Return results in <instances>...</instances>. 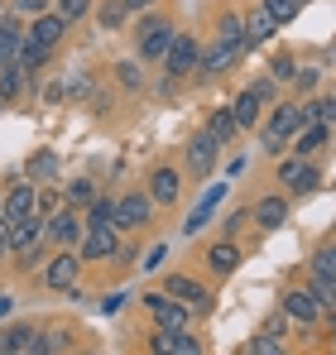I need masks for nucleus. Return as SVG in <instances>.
<instances>
[{
	"label": "nucleus",
	"mask_w": 336,
	"mask_h": 355,
	"mask_svg": "<svg viewBox=\"0 0 336 355\" xmlns=\"http://www.w3.org/2000/svg\"><path fill=\"white\" fill-rule=\"evenodd\" d=\"M149 351L159 355H197V336H187V327H159L154 331V341H149Z\"/></svg>",
	"instance_id": "9"
},
{
	"label": "nucleus",
	"mask_w": 336,
	"mask_h": 355,
	"mask_svg": "<svg viewBox=\"0 0 336 355\" xmlns=\"http://www.w3.org/2000/svg\"><path fill=\"white\" fill-rule=\"evenodd\" d=\"M15 62H19V72H39L44 62H49V44H39V39H19V53H15Z\"/></svg>",
	"instance_id": "26"
},
{
	"label": "nucleus",
	"mask_w": 336,
	"mask_h": 355,
	"mask_svg": "<svg viewBox=\"0 0 336 355\" xmlns=\"http://www.w3.org/2000/svg\"><path fill=\"white\" fill-rule=\"evenodd\" d=\"M82 231H87V226H82V216H77V211H67V207L44 216V240H49L53 250H67V245H77V240H82Z\"/></svg>",
	"instance_id": "3"
},
{
	"label": "nucleus",
	"mask_w": 336,
	"mask_h": 355,
	"mask_svg": "<svg viewBox=\"0 0 336 355\" xmlns=\"http://www.w3.org/2000/svg\"><path fill=\"white\" fill-rule=\"evenodd\" d=\"M260 106H264V101H260L255 92H240V96H235V106H230V116H235L240 130H255V125H260Z\"/></svg>",
	"instance_id": "27"
},
{
	"label": "nucleus",
	"mask_w": 336,
	"mask_h": 355,
	"mask_svg": "<svg viewBox=\"0 0 336 355\" xmlns=\"http://www.w3.org/2000/svg\"><path fill=\"white\" fill-rule=\"evenodd\" d=\"M92 197H96V187H92V182H67V202H72V207H87Z\"/></svg>",
	"instance_id": "38"
},
{
	"label": "nucleus",
	"mask_w": 336,
	"mask_h": 355,
	"mask_svg": "<svg viewBox=\"0 0 336 355\" xmlns=\"http://www.w3.org/2000/svg\"><path fill=\"white\" fill-rule=\"evenodd\" d=\"M173 39H178V24L173 19H164V15H144L140 19V58L144 62H164Z\"/></svg>",
	"instance_id": "2"
},
{
	"label": "nucleus",
	"mask_w": 336,
	"mask_h": 355,
	"mask_svg": "<svg viewBox=\"0 0 336 355\" xmlns=\"http://www.w3.org/2000/svg\"><path fill=\"white\" fill-rule=\"evenodd\" d=\"M332 254H336V245H332Z\"/></svg>",
	"instance_id": "48"
},
{
	"label": "nucleus",
	"mask_w": 336,
	"mask_h": 355,
	"mask_svg": "<svg viewBox=\"0 0 336 355\" xmlns=\"http://www.w3.org/2000/svg\"><path fill=\"white\" fill-rule=\"evenodd\" d=\"M240 19H245V44H264V39L279 29V19H274L264 5H255V10H250V15H240Z\"/></svg>",
	"instance_id": "21"
},
{
	"label": "nucleus",
	"mask_w": 336,
	"mask_h": 355,
	"mask_svg": "<svg viewBox=\"0 0 336 355\" xmlns=\"http://www.w3.org/2000/svg\"><path fill=\"white\" fill-rule=\"evenodd\" d=\"M279 182H283V187H293V192H308V187H317V168H312L303 154H293V159H283V164H279Z\"/></svg>",
	"instance_id": "15"
},
{
	"label": "nucleus",
	"mask_w": 336,
	"mask_h": 355,
	"mask_svg": "<svg viewBox=\"0 0 336 355\" xmlns=\"http://www.w3.org/2000/svg\"><path fill=\"white\" fill-rule=\"evenodd\" d=\"M164 259H168V250H164V245H154V250H149L140 264H144V269H164Z\"/></svg>",
	"instance_id": "40"
},
{
	"label": "nucleus",
	"mask_w": 336,
	"mask_h": 355,
	"mask_svg": "<svg viewBox=\"0 0 336 355\" xmlns=\"http://www.w3.org/2000/svg\"><path fill=\"white\" fill-rule=\"evenodd\" d=\"M202 264H207L217 279H226V274H235V269H240V250H235L230 240H221V245H212V250L202 254Z\"/></svg>",
	"instance_id": "19"
},
{
	"label": "nucleus",
	"mask_w": 336,
	"mask_h": 355,
	"mask_svg": "<svg viewBox=\"0 0 336 355\" xmlns=\"http://www.w3.org/2000/svg\"><path fill=\"white\" fill-rule=\"evenodd\" d=\"M235 58H240V53H230L226 44H212L207 53H197V67H192V72H197V82H217Z\"/></svg>",
	"instance_id": "16"
},
{
	"label": "nucleus",
	"mask_w": 336,
	"mask_h": 355,
	"mask_svg": "<svg viewBox=\"0 0 336 355\" xmlns=\"http://www.w3.org/2000/svg\"><path fill=\"white\" fill-rule=\"evenodd\" d=\"M29 168H34V173H53L58 164H53V154H39V159H34V164H29Z\"/></svg>",
	"instance_id": "42"
},
{
	"label": "nucleus",
	"mask_w": 336,
	"mask_h": 355,
	"mask_svg": "<svg viewBox=\"0 0 336 355\" xmlns=\"http://www.w3.org/2000/svg\"><path fill=\"white\" fill-rule=\"evenodd\" d=\"M303 125H308V111L293 106V101H279V106H274V120H269L264 135H260V149H264V154H283L288 139H293Z\"/></svg>",
	"instance_id": "1"
},
{
	"label": "nucleus",
	"mask_w": 336,
	"mask_h": 355,
	"mask_svg": "<svg viewBox=\"0 0 336 355\" xmlns=\"http://www.w3.org/2000/svg\"><path fill=\"white\" fill-rule=\"evenodd\" d=\"M0 106H5V101H0Z\"/></svg>",
	"instance_id": "50"
},
{
	"label": "nucleus",
	"mask_w": 336,
	"mask_h": 355,
	"mask_svg": "<svg viewBox=\"0 0 336 355\" xmlns=\"http://www.w3.org/2000/svg\"><path fill=\"white\" fill-rule=\"evenodd\" d=\"M283 317H293V322H303V327H317V322L327 317V307L308 293V288H288V293H283Z\"/></svg>",
	"instance_id": "6"
},
{
	"label": "nucleus",
	"mask_w": 336,
	"mask_h": 355,
	"mask_svg": "<svg viewBox=\"0 0 336 355\" xmlns=\"http://www.w3.org/2000/svg\"><path fill=\"white\" fill-rule=\"evenodd\" d=\"M67 29H72V24H67L62 15H53V10H44V15H34V19H29V29H24V34L53 49V44H58V39H62V34H67Z\"/></svg>",
	"instance_id": "18"
},
{
	"label": "nucleus",
	"mask_w": 336,
	"mask_h": 355,
	"mask_svg": "<svg viewBox=\"0 0 336 355\" xmlns=\"http://www.w3.org/2000/svg\"><path fill=\"white\" fill-rule=\"evenodd\" d=\"M217 44H226L230 53H245V49H250V44H245V19H240V15L226 10L221 19H217Z\"/></svg>",
	"instance_id": "20"
},
{
	"label": "nucleus",
	"mask_w": 336,
	"mask_h": 355,
	"mask_svg": "<svg viewBox=\"0 0 336 355\" xmlns=\"http://www.w3.org/2000/svg\"><path fill=\"white\" fill-rule=\"evenodd\" d=\"M77 245H82V259H111L120 240H115V226H87Z\"/></svg>",
	"instance_id": "13"
},
{
	"label": "nucleus",
	"mask_w": 336,
	"mask_h": 355,
	"mask_svg": "<svg viewBox=\"0 0 336 355\" xmlns=\"http://www.w3.org/2000/svg\"><path fill=\"white\" fill-rule=\"evenodd\" d=\"M221 197H226V182H212V187L202 192V202L192 207V216L183 221V236H197V231H202V226H207V221L217 216V207H221Z\"/></svg>",
	"instance_id": "12"
},
{
	"label": "nucleus",
	"mask_w": 336,
	"mask_h": 355,
	"mask_svg": "<svg viewBox=\"0 0 336 355\" xmlns=\"http://www.w3.org/2000/svg\"><path fill=\"white\" fill-rule=\"evenodd\" d=\"M44 236V216H24V221H10V250L19 254L24 245H34V240Z\"/></svg>",
	"instance_id": "25"
},
{
	"label": "nucleus",
	"mask_w": 336,
	"mask_h": 355,
	"mask_svg": "<svg viewBox=\"0 0 336 355\" xmlns=\"http://www.w3.org/2000/svg\"><path fill=\"white\" fill-rule=\"evenodd\" d=\"M115 77H120V87H130V92L144 87V72H140L135 62H115Z\"/></svg>",
	"instance_id": "36"
},
{
	"label": "nucleus",
	"mask_w": 336,
	"mask_h": 355,
	"mask_svg": "<svg viewBox=\"0 0 336 355\" xmlns=\"http://www.w3.org/2000/svg\"><path fill=\"white\" fill-rule=\"evenodd\" d=\"M0 5H5V0H0Z\"/></svg>",
	"instance_id": "49"
},
{
	"label": "nucleus",
	"mask_w": 336,
	"mask_h": 355,
	"mask_svg": "<svg viewBox=\"0 0 336 355\" xmlns=\"http://www.w3.org/2000/svg\"><path fill=\"white\" fill-rule=\"evenodd\" d=\"M24 92V72H19V62H5L0 67V101H15Z\"/></svg>",
	"instance_id": "30"
},
{
	"label": "nucleus",
	"mask_w": 336,
	"mask_h": 355,
	"mask_svg": "<svg viewBox=\"0 0 336 355\" xmlns=\"http://www.w3.org/2000/svg\"><path fill=\"white\" fill-rule=\"evenodd\" d=\"M250 92H255V96H260V101H274V77H260V82H255V87H250Z\"/></svg>",
	"instance_id": "41"
},
{
	"label": "nucleus",
	"mask_w": 336,
	"mask_h": 355,
	"mask_svg": "<svg viewBox=\"0 0 336 355\" xmlns=\"http://www.w3.org/2000/svg\"><path fill=\"white\" fill-rule=\"evenodd\" d=\"M125 19H130L125 0H101V10H96V24L101 29H125Z\"/></svg>",
	"instance_id": "29"
},
{
	"label": "nucleus",
	"mask_w": 336,
	"mask_h": 355,
	"mask_svg": "<svg viewBox=\"0 0 336 355\" xmlns=\"http://www.w3.org/2000/svg\"><path fill=\"white\" fill-rule=\"evenodd\" d=\"M235 130H240V125H235V116H230V111H212V116H207V135H217L221 144L235 135Z\"/></svg>",
	"instance_id": "33"
},
{
	"label": "nucleus",
	"mask_w": 336,
	"mask_h": 355,
	"mask_svg": "<svg viewBox=\"0 0 336 355\" xmlns=\"http://www.w3.org/2000/svg\"><path fill=\"white\" fill-rule=\"evenodd\" d=\"M269 77H274V82H288V77H293V58H274Z\"/></svg>",
	"instance_id": "39"
},
{
	"label": "nucleus",
	"mask_w": 336,
	"mask_h": 355,
	"mask_svg": "<svg viewBox=\"0 0 336 355\" xmlns=\"http://www.w3.org/2000/svg\"><path fill=\"white\" fill-rule=\"evenodd\" d=\"M255 221H260L264 231H279L283 221H288V202H283V197H260V202H255Z\"/></svg>",
	"instance_id": "23"
},
{
	"label": "nucleus",
	"mask_w": 336,
	"mask_h": 355,
	"mask_svg": "<svg viewBox=\"0 0 336 355\" xmlns=\"http://www.w3.org/2000/svg\"><path fill=\"white\" fill-rule=\"evenodd\" d=\"M327 130H332V125H317V120H312V125H303V130L288 139V144H293V154H303V159H308V154H317V149L327 144Z\"/></svg>",
	"instance_id": "24"
},
{
	"label": "nucleus",
	"mask_w": 336,
	"mask_h": 355,
	"mask_svg": "<svg viewBox=\"0 0 336 355\" xmlns=\"http://www.w3.org/2000/svg\"><path fill=\"white\" fill-rule=\"evenodd\" d=\"M149 5H154V0H125V10H130V15H140V10H149Z\"/></svg>",
	"instance_id": "46"
},
{
	"label": "nucleus",
	"mask_w": 336,
	"mask_h": 355,
	"mask_svg": "<svg viewBox=\"0 0 336 355\" xmlns=\"http://www.w3.org/2000/svg\"><path fill=\"white\" fill-rule=\"evenodd\" d=\"M217 154H221V139H217V135H207V130H202V135H192V139H187V168H192V173H212V168H217Z\"/></svg>",
	"instance_id": "7"
},
{
	"label": "nucleus",
	"mask_w": 336,
	"mask_h": 355,
	"mask_svg": "<svg viewBox=\"0 0 336 355\" xmlns=\"http://www.w3.org/2000/svg\"><path fill=\"white\" fill-rule=\"evenodd\" d=\"M87 10H92V0H53V15H62L67 24H77Z\"/></svg>",
	"instance_id": "34"
},
{
	"label": "nucleus",
	"mask_w": 336,
	"mask_h": 355,
	"mask_svg": "<svg viewBox=\"0 0 336 355\" xmlns=\"http://www.w3.org/2000/svg\"><path fill=\"white\" fill-rule=\"evenodd\" d=\"M245 221H250V211H230V221H226V231H240Z\"/></svg>",
	"instance_id": "45"
},
{
	"label": "nucleus",
	"mask_w": 336,
	"mask_h": 355,
	"mask_svg": "<svg viewBox=\"0 0 336 355\" xmlns=\"http://www.w3.org/2000/svg\"><path fill=\"white\" fill-rule=\"evenodd\" d=\"M34 182L24 178V182H10V192H5V202H0V216L5 221H24V216H34Z\"/></svg>",
	"instance_id": "10"
},
{
	"label": "nucleus",
	"mask_w": 336,
	"mask_h": 355,
	"mask_svg": "<svg viewBox=\"0 0 336 355\" xmlns=\"http://www.w3.org/2000/svg\"><path fill=\"white\" fill-rule=\"evenodd\" d=\"M178 192H183L178 168H154V173H149V202H154V207H173Z\"/></svg>",
	"instance_id": "17"
},
{
	"label": "nucleus",
	"mask_w": 336,
	"mask_h": 355,
	"mask_svg": "<svg viewBox=\"0 0 336 355\" xmlns=\"http://www.w3.org/2000/svg\"><path fill=\"white\" fill-rule=\"evenodd\" d=\"M5 312H10V293H0V317H5Z\"/></svg>",
	"instance_id": "47"
},
{
	"label": "nucleus",
	"mask_w": 336,
	"mask_h": 355,
	"mask_svg": "<svg viewBox=\"0 0 336 355\" xmlns=\"http://www.w3.org/2000/svg\"><path fill=\"white\" fill-rule=\"evenodd\" d=\"M77 269H82V254H67V250H58L53 259H49V269H44V279H49V288H72L77 284Z\"/></svg>",
	"instance_id": "14"
},
{
	"label": "nucleus",
	"mask_w": 336,
	"mask_h": 355,
	"mask_svg": "<svg viewBox=\"0 0 336 355\" xmlns=\"http://www.w3.org/2000/svg\"><path fill=\"white\" fill-rule=\"evenodd\" d=\"M39 346V331H29V327H10V331H0V351H29L34 355Z\"/></svg>",
	"instance_id": "28"
},
{
	"label": "nucleus",
	"mask_w": 336,
	"mask_h": 355,
	"mask_svg": "<svg viewBox=\"0 0 336 355\" xmlns=\"http://www.w3.org/2000/svg\"><path fill=\"white\" fill-rule=\"evenodd\" d=\"M149 211H154L149 192H125V197L115 202V211H111V226H120V231H140V226H149Z\"/></svg>",
	"instance_id": "4"
},
{
	"label": "nucleus",
	"mask_w": 336,
	"mask_h": 355,
	"mask_svg": "<svg viewBox=\"0 0 336 355\" xmlns=\"http://www.w3.org/2000/svg\"><path fill=\"white\" fill-rule=\"evenodd\" d=\"M250 351H260V355H274V351H279V341H274V336H260V341H255Z\"/></svg>",
	"instance_id": "43"
},
{
	"label": "nucleus",
	"mask_w": 336,
	"mask_h": 355,
	"mask_svg": "<svg viewBox=\"0 0 336 355\" xmlns=\"http://www.w3.org/2000/svg\"><path fill=\"white\" fill-rule=\"evenodd\" d=\"M303 111H308V120H317V125H336V96H317Z\"/></svg>",
	"instance_id": "31"
},
{
	"label": "nucleus",
	"mask_w": 336,
	"mask_h": 355,
	"mask_svg": "<svg viewBox=\"0 0 336 355\" xmlns=\"http://www.w3.org/2000/svg\"><path fill=\"white\" fill-rule=\"evenodd\" d=\"M144 307H149V317L159 327H187L192 322V307L178 302V297H168V293H144Z\"/></svg>",
	"instance_id": "5"
},
{
	"label": "nucleus",
	"mask_w": 336,
	"mask_h": 355,
	"mask_svg": "<svg viewBox=\"0 0 336 355\" xmlns=\"http://www.w3.org/2000/svg\"><path fill=\"white\" fill-rule=\"evenodd\" d=\"M298 87H303V92L317 87V67H303V72H298Z\"/></svg>",
	"instance_id": "44"
},
{
	"label": "nucleus",
	"mask_w": 336,
	"mask_h": 355,
	"mask_svg": "<svg viewBox=\"0 0 336 355\" xmlns=\"http://www.w3.org/2000/svg\"><path fill=\"white\" fill-rule=\"evenodd\" d=\"M264 10H269V15H274L279 24H288V19L298 15V0H264Z\"/></svg>",
	"instance_id": "37"
},
{
	"label": "nucleus",
	"mask_w": 336,
	"mask_h": 355,
	"mask_svg": "<svg viewBox=\"0 0 336 355\" xmlns=\"http://www.w3.org/2000/svg\"><path fill=\"white\" fill-rule=\"evenodd\" d=\"M44 10H53V0H10V15H19V19H34Z\"/></svg>",
	"instance_id": "35"
},
{
	"label": "nucleus",
	"mask_w": 336,
	"mask_h": 355,
	"mask_svg": "<svg viewBox=\"0 0 336 355\" xmlns=\"http://www.w3.org/2000/svg\"><path fill=\"white\" fill-rule=\"evenodd\" d=\"M19 39H24V19H19V15H5V19H0V67L15 62Z\"/></svg>",
	"instance_id": "22"
},
{
	"label": "nucleus",
	"mask_w": 336,
	"mask_h": 355,
	"mask_svg": "<svg viewBox=\"0 0 336 355\" xmlns=\"http://www.w3.org/2000/svg\"><path fill=\"white\" fill-rule=\"evenodd\" d=\"M164 293L178 297V302H187L192 312H212V293H207L197 279H187V274H173V279L164 284Z\"/></svg>",
	"instance_id": "8"
},
{
	"label": "nucleus",
	"mask_w": 336,
	"mask_h": 355,
	"mask_svg": "<svg viewBox=\"0 0 336 355\" xmlns=\"http://www.w3.org/2000/svg\"><path fill=\"white\" fill-rule=\"evenodd\" d=\"M308 293L317 297L327 312H336V279H327V274H312V288H308Z\"/></svg>",
	"instance_id": "32"
},
{
	"label": "nucleus",
	"mask_w": 336,
	"mask_h": 355,
	"mask_svg": "<svg viewBox=\"0 0 336 355\" xmlns=\"http://www.w3.org/2000/svg\"><path fill=\"white\" fill-rule=\"evenodd\" d=\"M164 67H168V77H187V72L197 67V39H192V34H178V39L168 44V53H164Z\"/></svg>",
	"instance_id": "11"
}]
</instances>
